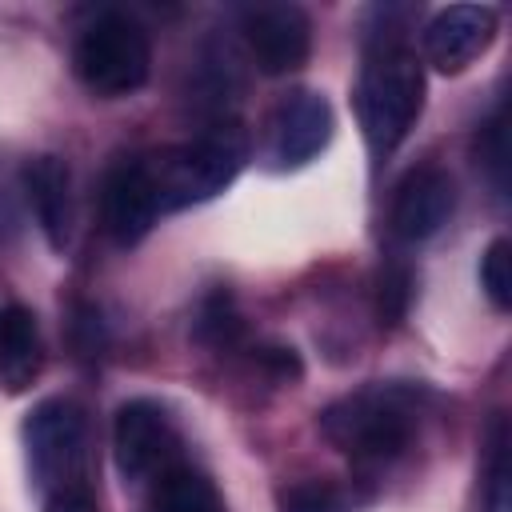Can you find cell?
Wrapping results in <instances>:
<instances>
[{
  "label": "cell",
  "mask_w": 512,
  "mask_h": 512,
  "mask_svg": "<svg viewBox=\"0 0 512 512\" xmlns=\"http://www.w3.org/2000/svg\"><path fill=\"white\" fill-rule=\"evenodd\" d=\"M424 104V72L416 56L400 44H372L356 80V116L372 156H388Z\"/></svg>",
  "instance_id": "cell-1"
},
{
  "label": "cell",
  "mask_w": 512,
  "mask_h": 512,
  "mask_svg": "<svg viewBox=\"0 0 512 512\" xmlns=\"http://www.w3.org/2000/svg\"><path fill=\"white\" fill-rule=\"evenodd\" d=\"M412 392L408 388H364L332 400L320 412V432L352 460H392L412 440Z\"/></svg>",
  "instance_id": "cell-2"
},
{
  "label": "cell",
  "mask_w": 512,
  "mask_h": 512,
  "mask_svg": "<svg viewBox=\"0 0 512 512\" xmlns=\"http://www.w3.org/2000/svg\"><path fill=\"white\" fill-rule=\"evenodd\" d=\"M244 156H248V136L236 124H212L196 140L180 144L152 168L160 212L212 200L236 180V172L244 168Z\"/></svg>",
  "instance_id": "cell-3"
},
{
  "label": "cell",
  "mask_w": 512,
  "mask_h": 512,
  "mask_svg": "<svg viewBox=\"0 0 512 512\" xmlns=\"http://www.w3.org/2000/svg\"><path fill=\"white\" fill-rule=\"evenodd\" d=\"M76 76L96 96H128L148 80L152 44L128 12H100L76 40Z\"/></svg>",
  "instance_id": "cell-4"
},
{
  "label": "cell",
  "mask_w": 512,
  "mask_h": 512,
  "mask_svg": "<svg viewBox=\"0 0 512 512\" xmlns=\"http://www.w3.org/2000/svg\"><path fill=\"white\" fill-rule=\"evenodd\" d=\"M24 448L40 488L52 484L68 488V480L84 460V412L64 396L40 400L24 420Z\"/></svg>",
  "instance_id": "cell-5"
},
{
  "label": "cell",
  "mask_w": 512,
  "mask_h": 512,
  "mask_svg": "<svg viewBox=\"0 0 512 512\" xmlns=\"http://www.w3.org/2000/svg\"><path fill=\"white\" fill-rule=\"evenodd\" d=\"M244 44L260 72L288 76L312 52V24L296 4H252L240 16Z\"/></svg>",
  "instance_id": "cell-6"
},
{
  "label": "cell",
  "mask_w": 512,
  "mask_h": 512,
  "mask_svg": "<svg viewBox=\"0 0 512 512\" xmlns=\"http://www.w3.org/2000/svg\"><path fill=\"white\" fill-rule=\"evenodd\" d=\"M104 228L120 248H132L148 236V228L156 224L160 212V192H156V176L152 164L144 160H116L104 176Z\"/></svg>",
  "instance_id": "cell-7"
},
{
  "label": "cell",
  "mask_w": 512,
  "mask_h": 512,
  "mask_svg": "<svg viewBox=\"0 0 512 512\" xmlns=\"http://www.w3.org/2000/svg\"><path fill=\"white\" fill-rule=\"evenodd\" d=\"M172 448H176V432L156 400L120 404V412L112 420V452H116V468L128 480H144V476L168 468Z\"/></svg>",
  "instance_id": "cell-8"
},
{
  "label": "cell",
  "mask_w": 512,
  "mask_h": 512,
  "mask_svg": "<svg viewBox=\"0 0 512 512\" xmlns=\"http://www.w3.org/2000/svg\"><path fill=\"white\" fill-rule=\"evenodd\" d=\"M332 140V108L320 92H288L272 112L268 156L276 168H300Z\"/></svg>",
  "instance_id": "cell-9"
},
{
  "label": "cell",
  "mask_w": 512,
  "mask_h": 512,
  "mask_svg": "<svg viewBox=\"0 0 512 512\" xmlns=\"http://www.w3.org/2000/svg\"><path fill=\"white\" fill-rule=\"evenodd\" d=\"M496 36V8L448 4L424 28V56L440 72H464Z\"/></svg>",
  "instance_id": "cell-10"
},
{
  "label": "cell",
  "mask_w": 512,
  "mask_h": 512,
  "mask_svg": "<svg viewBox=\"0 0 512 512\" xmlns=\"http://www.w3.org/2000/svg\"><path fill=\"white\" fill-rule=\"evenodd\" d=\"M456 208V188L452 176L444 168H412L392 196V232L400 240H428L432 232H440V224L452 216Z\"/></svg>",
  "instance_id": "cell-11"
},
{
  "label": "cell",
  "mask_w": 512,
  "mask_h": 512,
  "mask_svg": "<svg viewBox=\"0 0 512 512\" xmlns=\"http://www.w3.org/2000/svg\"><path fill=\"white\" fill-rule=\"evenodd\" d=\"M24 196L32 204V216L48 240L52 252H64L72 232V196H68V164L60 156H32L20 172Z\"/></svg>",
  "instance_id": "cell-12"
},
{
  "label": "cell",
  "mask_w": 512,
  "mask_h": 512,
  "mask_svg": "<svg viewBox=\"0 0 512 512\" xmlns=\"http://www.w3.org/2000/svg\"><path fill=\"white\" fill-rule=\"evenodd\" d=\"M40 372V332L36 316L24 304L0 308V384L20 392Z\"/></svg>",
  "instance_id": "cell-13"
},
{
  "label": "cell",
  "mask_w": 512,
  "mask_h": 512,
  "mask_svg": "<svg viewBox=\"0 0 512 512\" xmlns=\"http://www.w3.org/2000/svg\"><path fill=\"white\" fill-rule=\"evenodd\" d=\"M152 512H220V496L204 472L176 464L160 472L152 492Z\"/></svg>",
  "instance_id": "cell-14"
},
{
  "label": "cell",
  "mask_w": 512,
  "mask_h": 512,
  "mask_svg": "<svg viewBox=\"0 0 512 512\" xmlns=\"http://www.w3.org/2000/svg\"><path fill=\"white\" fill-rule=\"evenodd\" d=\"M240 336H244V320H240L232 296H228L224 288L212 292V296L204 300L200 316H196V340H204V344H212V348H228V344H236Z\"/></svg>",
  "instance_id": "cell-15"
},
{
  "label": "cell",
  "mask_w": 512,
  "mask_h": 512,
  "mask_svg": "<svg viewBox=\"0 0 512 512\" xmlns=\"http://www.w3.org/2000/svg\"><path fill=\"white\" fill-rule=\"evenodd\" d=\"M276 508L280 512H348V500L328 480H300V484L280 488Z\"/></svg>",
  "instance_id": "cell-16"
},
{
  "label": "cell",
  "mask_w": 512,
  "mask_h": 512,
  "mask_svg": "<svg viewBox=\"0 0 512 512\" xmlns=\"http://www.w3.org/2000/svg\"><path fill=\"white\" fill-rule=\"evenodd\" d=\"M480 288L484 296L504 312L512 304V256H508V240H492L480 256Z\"/></svg>",
  "instance_id": "cell-17"
},
{
  "label": "cell",
  "mask_w": 512,
  "mask_h": 512,
  "mask_svg": "<svg viewBox=\"0 0 512 512\" xmlns=\"http://www.w3.org/2000/svg\"><path fill=\"white\" fill-rule=\"evenodd\" d=\"M408 296H412V276L404 264H392L380 272V288H376V312L380 324H400L408 312Z\"/></svg>",
  "instance_id": "cell-18"
},
{
  "label": "cell",
  "mask_w": 512,
  "mask_h": 512,
  "mask_svg": "<svg viewBox=\"0 0 512 512\" xmlns=\"http://www.w3.org/2000/svg\"><path fill=\"white\" fill-rule=\"evenodd\" d=\"M252 360H256V368H260L264 376H272L276 384H292V380L304 376L300 352L288 348V344H260V348L252 352Z\"/></svg>",
  "instance_id": "cell-19"
},
{
  "label": "cell",
  "mask_w": 512,
  "mask_h": 512,
  "mask_svg": "<svg viewBox=\"0 0 512 512\" xmlns=\"http://www.w3.org/2000/svg\"><path fill=\"white\" fill-rule=\"evenodd\" d=\"M480 160L492 172V184L504 192V168H508V140H504V112H496L480 132Z\"/></svg>",
  "instance_id": "cell-20"
},
{
  "label": "cell",
  "mask_w": 512,
  "mask_h": 512,
  "mask_svg": "<svg viewBox=\"0 0 512 512\" xmlns=\"http://www.w3.org/2000/svg\"><path fill=\"white\" fill-rule=\"evenodd\" d=\"M488 512H512V500H508V448H504L500 428H496L492 468H488Z\"/></svg>",
  "instance_id": "cell-21"
},
{
  "label": "cell",
  "mask_w": 512,
  "mask_h": 512,
  "mask_svg": "<svg viewBox=\"0 0 512 512\" xmlns=\"http://www.w3.org/2000/svg\"><path fill=\"white\" fill-rule=\"evenodd\" d=\"M44 512H96V500H92L84 488H64V492H56V496L48 500Z\"/></svg>",
  "instance_id": "cell-22"
}]
</instances>
